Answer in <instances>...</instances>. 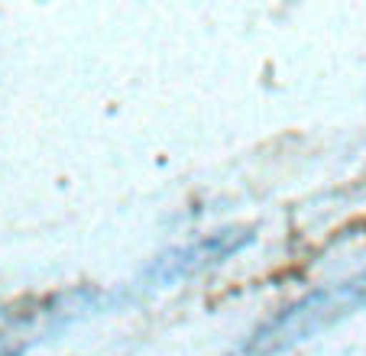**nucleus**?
I'll use <instances>...</instances> for the list:
<instances>
[{
	"label": "nucleus",
	"mask_w": 366,
	"mask_h": 356,
	"mask_svg": "<svg viewBox=\"0 0 366 356\" xmlns=\"http://www.w3.org/2000/svg\"><path fill=\"white\" fill-rule=\"evenodd\" d=\"M56 317V305H20V308L0 311V356H20L33 334L42 324Z\"/></svg>",
	"instance_id": "1"
}]
</instances>
